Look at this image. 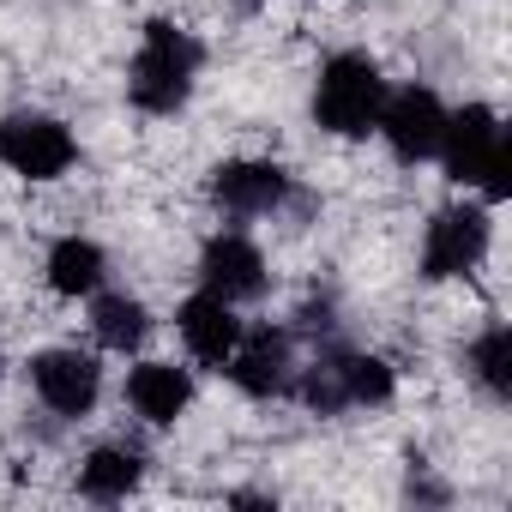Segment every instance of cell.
<instances>
[{
	"mask_svg": "<svg viewBox=\"0 0 512 512\" xmlns=\"http://www.w3.org/2000/svg\"><path fill=\"white\" fill-rule=\"evenodd\" d=\"M440 169L452 187L500 205L512 193V139H506V121L494 103H464V109H446V133H440Z\"/></svg>",
	"mask_w": 512,
	"mask_h": 512,
	"instance_id": "6da1fadb",
	"label": "cell"
},
{
	"mask_svg": "<svg viewBox=\"0 0 512 512\" xmlns=\"http://www.w3.org/2000/svg\"><path fill=\"white\" fill-rule=\"evenodd\" d=\"M199 67H205L199 37L175 19H151L127 61V103L139 115H181L199 85Z\"/></svg>",
	"mask_w": 512,
	"mask_h": 512,
	"instance_id": "7a4b0ae2",
	"label": "cell"
},
{
	"mask_svg": "<svg viewBox=\"0 0 512 512\" xmlns=\"http://www.w3.org/2000/svg\"><path fill=\"white\" fill-rule=\"evenodd\" d=\"M386 73L368 49H338L320 61V79H314V121L320 133L332 139H368L374 121H380V103H386Z\"/></svg>",
	"mask_w": 512,
	"mask_h": 512,
	"instance_id": "3957f363",
	"label": "cell"
},
{
	"mask_svg": "<svg viewBox=\"0 0 512 512\" xmlns=\"http://www.w3.org/2000/svg\"><path fill=\"white\" fill-rule=\"evenodd\" d=\"M494 247V205L488 199H452L428 217L422 229V278L428 284H452V278H476Z\"/></svg>",
	"mask_w": 512,
	"mask_h": 512,
	"instance_id": "277c9868",
	"label": "cell"
},
{
	"mask_svg": "<svg viewBox=\"0 0 512 512\" xmlns=\"http://www.w3.org/2000/svg\"><path fill=\"white\" fill-rule=\"evenodd\" d=\"M0 169L31 181V187H49V181L79 169V139L61 115L13 109V115H0Z\"/></svg>",
	"mask_w": 512,
	"mask_h": 512,
	"instance_id": "5b68a950",
	"label": "cell"
},
{
	"mask_svg": "<svg viewBox=\"0 0 512 512\" xmlns=\"http://www.w3.org/2000/svg\"><path fill=\"white\" fill-rule=\"evenodd\" d=\"M25 374H31L37 404H43L49 416H61V422L91 416L97 398H103V368H97V356L79 350V344H49V350H37Z\"/></svg>",
	"mask_w": 512,
	"mask_h": 512,
	"instance_id": "8992f818",
	"label": "cell"
},
{
	"mask_svg": "<svg viewBox=\"0 0 512 512\" xmlns=\"http://www.w3.org/2000/svg\"><path fill=\"white\" fill-rule=\"evenodd\" d=\"M296 338L284 326H241V344L229 350L223 374L241 398H284L296 386Z\"/></svg>",
	"mask_w": 512,
	"mask_h": 512,
	"instance_id": "52a82bcc",
	"label": "cell"
},
{
	"mask_svg": "<svg viewBox=\"0 0 512 512\" xmlns=\"http://www.w3.org/2000/svg\"><path fill=\"white\" fill-rule=\"evenodd\" d=\"M374 133L386 139V151H392L398 163H428V157L440 151V133H446V103H440V91H434V85L386 91Z\"/></svg>",
	"mask_w": 512,
	"mask_h": 512,
	"instance_id": "ba28073f",
	"label": "cell"
},
{
	"mask_svg": "<svg viewBox=\"0 0 512 512\" xmlns=\"http://www.w3.org/2000/svg\"><path fill=\"white\" fill-rule=\"evenodd\" d=\"M272 284V266H266V247L241 235V229H217L205 247H199V290H217L223 302H260Z\"/></svg>",
	"mask_w": 512,
	"mask_h": 512,
	"instance_id": "9c48e42d",
	"label": "cell"
},
{
	"mask_svg": "<svg viewBox=\"0 0 512 512\" xmlns=\"http://www.w3.org/2000/svg\"><path fill=\"white\" fill-rule=\"evenodd\" d=\"M211 205L229 211V217H272L290 205V169L272 163V157H229L211 169Z\"/></svg>",
	"mask_w": 512,
	"mask_h": 512,
	"instance_id": "30bf717a",
	"label": "cell"
},
{
	"mask_svg": "<svg viewBox=\"0 0 512 512\" xmlns=\"http://www.w3.org/2000/svg\"><path fill=\"white\" fill-rule=\"evenodd\" d=\"M193 368L181 362H163V356H145L127 368V410L145 422V428H175L187 410H193Z\"/></svg>",
	"mask_w": 512,
	"mask_h": 512,
	"instance_id": "8fae6325",
	"label": "cell"
},
{
	"mask_svg": "<svg viewBox=\"0 0 512 512\" xmlns=\"http://www.w3.org/2000/svg\"><path fill=\"white\" fill-rule=\"evenodd\" d=\"M241 314L235 302H223L217 290H193L181 308H175V332H181V350L199 362V368H223L229 350L241 344Z\"/></svg>",
	"mask_w": 512,
	"mask_h": 512,
	"instance_id": "7c38bea8",
	"label": "cell"
},
{
	"mask_svg": "<svg viewBox=\"0 0 512 512\" xmlns=\"http://www.w3.org/2000/svg\"><path fill=\"white\" fill-rule=\"evenodd\" d=\"M43 278H49L55 296L91 302V296L109 284V253H103V241H91V235H61V241L49 247V260H43Z\"/></svg>",
	"mask_w": 512,
	"mask_h": 512,
	"instance_id": "4fadbf2b",
	"label": "cell"
},
{
	"mask_svg": "<svg viewBox=\"0 0 512 512\" xmlns=\"http://www.w3.org/2000/svg\"><path fill=\"white\" fill-rule=\"evenodd\" d=\"M139 482H145V452L127 446V440H103V446H91L79 458V494L85 500L115 506V500L139 494Z\"/></svg>",
	"mask_w": 512,
	"mask_h": 512,
	"instance_id": "5bb4252c",
	"label": "cell"
},
{
	"mask_svg": "<svg viewBox=\"0 0 512 512\" xmlns=\"http://www.w3.org/2000/svg\"><path fill=\"white\" fill-rule=\"evenodd\" d=\"M91 338L115 356H133L151 338V308L127 290H97L91 296Z\"/></svg>",
	"mask_w": 512,
	"mask_h": 512,
	"instance_id": "9a60e30c",
	"label": "cell"
},
{
	"mask_svg": "<svg viewBox=\"0 0 512 512\" xmlns=\"http://www.w3.org/2000/svg\"><path fill=\"white\" fill-rule=\"evenodd\" d=\"M464 374L482 398L506 404L512 398V326L506 320H488L470 344H464Z\"/></svg>",
	"mask_w": 512,
	"mask_h": 512,
	"instance_id": "2e32d148",
	"label": "cell"
},
{
	"mask_svg": "<svg viewBox=\"0 0 512 512\" xmlns=\"http://www.w3.org/2000/svg\"><path fill=\"white\" fill-rule=\"evenodd\" d=\"M0 380H7V356H0Z\"/></svg>",
	"mask_w": 512,
	"mask_h": 512,
	"instance_id": "e0dca14e",
	"label": "cell"
}]
</instances>
